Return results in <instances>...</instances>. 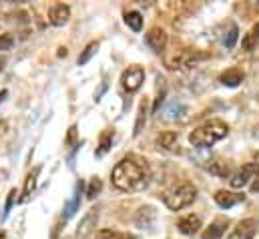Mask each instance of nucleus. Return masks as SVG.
Instances as JSON below:
<instances>
[{
  "label": "nucleus",
  "mask_w": 259,
  "mask_h": 239,
  "mask_svg": "<svg viewBox=\"0 0 259 239\" xmlns=\"http://www.w3.org/2000/svg\"><path fill=\"white\" fill-rule=\"evenodd\" d=\"M229 129L223 121H209L201 127H197L193 133L189 135V141L193 147H211L217 141H221L223 137H227Z\"/></svg>",
  "instance_id": "2"
},
{
  "label": "nucleus",
  "mask_w": 259,
  "mask_h": 239,
  "mask_svg": "<svg viewBox=\"0 0 259 239\" xmlns=\"http://www.w3.org/2000/svg\"><path fill=\"white\" fill-rule=\"evenodd\" d=\"M74 141H76V127H70L68 137H66V143H68V145H74Z\"/></svg>",
  "instance_id": "32"
},
{
  "label": "nucleus",
  "mask_w": 259,
  "mask_h": 239,
  "mask_svg": "<svg viewBox=\"0 0 259 239\" xmlns=\"http://www.w3.org/2000/svg\"><path fill=\"white\" fill-rule=\"evenodd\" d=\"M16 195H18V193H16V189H12V191L8 193V201H6V211H4V217H6V215H8V211L12 209V203H14Z\"/></svg>",
  "instance_id": "30"
},
{
  "label": "nucleus",
  "mask_w": 259,
  "mask_h": 239,
  "mask_svg": "<svg viewBox=\"0 0 259 239\" xmlns=\"http://www.w3.org/2000/svg\"><path fill=\"white\" fill-rule=\"evenodd\" d=\"M145 113H147V107H145V103H141V107H139V119H137L135 131H133L135 135H139V133H141V129H143V123H145V117H147Z\"/></svg>",
  "instance_id": "27"
},
{
  "label": "nucleus",
  "mask_w": 259,
  "mask_h": 239,
  "mask_svg": "<svg viewBox=\"0 0 259 239\" xmlns=\"http://www.w3.org/2000/svg\"><path fill=\"white\" fill-rule=\"evenodd\" d=\"M97 51H99V43H89L84 47V51L80 53V57H78V64H87L89 60L97 55Z\"/></svg>",
  "instance_id": "23"
},
{
  "label": "nucleus",
  "mask_w": 259,
  "mask_h": 239,
  "mask_svg": "<svg viewBox=\"0 0 259 239\" xmlns=\"http://www.w3.org/2000/svg\"><path fill=\"white\" fill-rule=\"evenodd\" d=\"M223 231H225V221H215V223H211L205 231H203V239H219L223 235Z\"/></svg>",
  "instance_id": "18"
},
{
  "label": "nucleus",
  "mask_w": 259,
  "mask_h": 239,
  "mask_svg": "<svg viewBox=\"0 0 259 239\" xmlns=\"http://www.w3.org/2000/svg\"><path fill=\"white\" fill-rule=\"evenodd\" d=\"M255 171H257V163H247V165H243L237 173L231 175V179H229L231 187H233V189H241V187H245V185L249 183V179H253Z\"/></svg>",
  "instance_id": "5"
},
{
  "label": "nucleus",
  "mask_w": 259,
  "mask_h": 239,
  "mask_svg": "<svg viewBox=\"0 0 259 239\" xmlns=\"http://www.w3.org/2000/svg\"><path fill=\"white\" fill-rule=\"evenodd\" d=\"M207 169L213 173V175H217V177H229V165L227 163H223V161H219V159H213V161H209V165H207Z\"/></svg>",
  "instance_id": "17"
},
{
  "label": "nucleus",
  "mask_w": 259,
  "mask_h": 239,
  "mask_svg": "<svg viewBox=\"0 0 259 239\" xmlns=\"http://www.w3.org/2000/svg\"><path fill=\"white\" fill-rule=\"evenodd\" d=\"M151 179V171L149 167L135 159V157H125L121 163H117V167L113 169V185L119 189V191H141L149 185Z\"/></svg>",
  "instance_id": "1"
},
{
  "label": "nucleus",
  "mask_w": 259,
  "mask_h": 239,
  "mask_svg": "<svg viewBox=\"0 0 259 239\" xmlns=\"http://www.w3.org/2000/svg\"><path fill=\"white\" fill-rule=\"evenodd\" d=\"M143 81H145V70H143L141 66H129V68L123 72V78H121L123 89H125L127 93L139 91L141 85H143Z\"/></svg>",
  "instance_id": "4"
},
{
  "label": "nucleus",
  "mask_w": 259,
  "mask_h": 239,
  "mask_svg": "<svg viewBox=\"0 0 259 239\" xmlns=\"http://www.w3.org/2000/svg\"><path fill=\"white\" fill-rule=\"evenodd\" d=\"M12 45H14V38L10 34L0 36V51H8V49H12Z\"/></svg>",
  "instance_id": "29"
},
{
  "label": "nucleus",
  "mask_w": 259,
  "mask_h": 239,
  "mask_svg": "<svg viewBox=\"0 0 259 239\" xmlns=\"http://www.w3.org/2000/svg\"><path fill=\"white\" fill-rule=\"evenodd\" d=\"M59 57H66V49H59Z\"/></svg>",
  "instance_id": "35"
},
{
  "label": "nucleus",
  "mask_w": 259,
  "mask_h": 239,
  "mask_svg": "<svg viewBox=\"0 0 259 239\" xmlns=\"http://www.w3.org/2000/svg\"><path fill=\"white\" fill-rule=\"evenodd\" d=\"M97 239H127L125 235H121L119 231H111V229H101L97 233Z\"/></svg>",
  "instance_id": "28"
},
{
  "label": "nucleus",
  "mask_w": 259,
  "mask_h": 239,
  "mask_svg": "<svg viewBox=\"0 0 259 239\" xmlns=\"http://www.w3.org/2000/svg\"><path fill=\"white\" fill-rule=\"evenodd\" d=\"M80 191H82V183H78V185H76V191H74L72 201L65 207V219L72 217V215H74V211L78 209V203H80Z\"/></svg>",
  "instance_id": "20"
},
{
  "label": "nucleus",
  "mask_w": 259,
  "mask_h": 239,
  "mask_svg": "<svg viewBox=\"0 0 259 239\" xmlns=\"http://www.w3.org/2000/svg\"><path fill=\"white\" fill-rule=\"evenodd\" d=\"M0 239H6V235H4V233H0Z\"/></svg>",
  "instance_id": "36"
},
{
  "label": "nucleus",
  "mask_w": 259,
  "mask_h": 239,
  "mask_svg": "<svg viewBox=\"0 0 259 239\" xmlns=\"http://www.w3.org/2000/svg\"><path fill=\"white\" fill-rule=\"evenodd\" d=\"M237 34H239L237 26L231 24V28H229V32H227V38H225V47H227V49H233V47H235V43H237Z\"/></svg>",
  "instance_id": "26"
},
{
  "label": "nucleus",
  "mask_w": 259,
  "mask_h": 239,
  "mask_svg": "<svg viewBox=\"0 0 259 239\" xmlns=\"http://www.w3.org/2000/svg\"><path fill=\"white\" fill-rule=\"evenodd\" d=\"M111 143H113V131H105L101 135V143H99V149H97V155H105L109 149H111Z\"/></svg>",
  "instance_id": "24"
},
{
  "label": "nucleus",
  "mask_w": 259,
  "mask_h": 239,
  "mask_svg": "<svg viewBox=\"0 0 259 239\" xmlns=\"http://www.w3.org/2000/svg\"><path fill=\"white\" fill-rule=\"evenodd\" d=\"M257 45H259V22L243 36V41H241V47H243L245 51H253Z\"/></svg>",
  "instance_id": "16"
},
{
  "label": "nucleus",
  "mask_w": 259,
  "mask_h": 239,
  "mask_svg": "<svg viewBox=\"0 0 259 239\" xmlns=\"http://www.w3.org/2000/svg\"><path fill=\"white\" fill-rule=\"evenodd\" d=\"M68 18H70V8H68L66 4H55V6L51 8V12H49V20H51V24H55V26L66 24Z\"/></svg>",
  "instance_id": "11"
},
{
  "label": "nucleus",
  "mask_w": 259,
  "mask_h": 239,
  "mask_svg": "<svg viewBox=\"0 0 259 239\" xmlns=\"http://www.w3.org/2000/svg\"><path fill=\"white\" fill-rule=\"evenodd\" d=\"M6 95H8V93H6V91H0V103H2V101H4V99H6Z\"/></svg>",
  "instance_id": "34"
},
{
  "label": "nucleus",
  "mask_w": 259,
  "mask_h": 239,
  "mask_svg": "<svg viewBox=\"0 0 259 239\" xmlns=\"http://www.w3.org/2000/svg\"><path fill=\"white\" fill-rule=\"evenodd\" d=\"M255 231H257V221L255 219H243L227 239H251L255 235Z\"/></svg>",
  "instance_id": "9"
},
{
  "label": "nucleus",
  "mask_w": 259,
  "mask_h": 239,
  "mask_svg": "<svg viewBox=\"0 0 259 239\" xmlns=\"http://www.w3.org/2000/svg\"><path fill=\"white\" fill-rule=\"evenodd\" d=\"M149 219H151V221L155 219V211H153L151 207H143V209L139 211V215H137V225L145 229V225H147V227L151 225V223H149Z\"/></svg>",
  "instance_id": "21"
},
{
  "label": "nucleus",
  "mask_w": 259,
  "mask_h": 239,
  "mask_svg": "<svg viewBox=\"0 0 259 239\" xmlns=\"http://www.w3.org/2000/svg\"><path fill=\"white\" fill-rule=\"evenodd\" d=\"M185 115H187V107H185L183 103H179V101H173V103L167 107V111H165V119L167 121L183 119Z\"/></svg>",
  "instance_id": "14"
},
{
  "label": "nucleus",
  "mask_w": 259,
  "mask_h": 239,
  "mask_svg": "<svg viewBox=\"0 0 259 239\" xmlns=\"http://www.w3.org/2000/svg\"><path fill=\"white\" fill-rule=\"evenodd\" d=\"M251 191H253V193H259V167H257V171H255V175H253V181H251Z\"/></svg>",
  "instance_id": "33"
},
{
  "label": "nucleus",
  "mask_w": 259,
  "mask_h": 239,
  "mask_svg": "<svg viewBox=\"0 0 259 239\" xmlns=\"http://www.w3.org/2000/svg\"><path fill=\"white\" fill-rule=\"evenodd\" d=\"M197 197V187L191 183H183L179 187H175L167 197H165V205L171 209V211H179L187 205H191Z\"/></svg>",
  "instance_id": "3"
},
{
  "label": "nucleus",
  "mask_w": 259,
  "mask_h": 239,
  "mask_svg": "<svg viewBox=\"0 0 259 239\" xmlns=\"http://www.w3.org/2000/svg\"><path fill=\"white\" fill-rule=\"evenodd\" d=\"M101 189H103V183H101L99 177H95V179L91 181L89 189H87V197H89V199H95V197H97V193H99Z\"/></svg>",
  "instance_id": "25"
},
{
  "label": "nucleus",
  "mask_w": 259,
  "mask_h": 239,
  "mask_svg": "<svg viewBox=\"0 0 259 239\" xmlns=\"http://www.w3.org/2000/svg\"><path fill=\"white\" fill-rule=\"evenodd\" d=\"M243 201H245L243 193H233V191H225V189L215 193V203L223 209H229V207H233L237 203H243Z\"/></svg>",
  "instance_id": "8"
},
{
  "label": "nucleus",
  "mask_w": 259,
  "mask_h": 239,
  "mask_svg": "<svg viewBox=\"0 0 259 239\" xmlns=\"http://www.w3.org/2000/svg\"><path fill=\"white\" fill-rule=\"evenodd\" d=\"M243 78H245V74H243L241 68H229V70H225V72L221 74L219 81H221L225 87H237V85L243 83Z\"/></svg>",
  "instance_id": "13"
},
{
  "label": "nucleus",
  "mask_w": 259,
  "mask_h": 239,
  "mask_svg": "<svg viewBox=\"0 0 259 239\" xmlns=\"http://www.w3.org/2000/svg\"><path fill=\"white\" fill-rule=\"evenodd\" d=\"M177 227H179V231L181 233H185V235H193L199 231V227H201V219H199V215H185V217H181L179 219V223H177Z\"/></svg>",
  "instance_id": "12"
},
{
  "label": "nucleus",
  "mask_w": 259,
  "mask_h": 239,
  "mask_svg": "<svg viewBox=\"0 0 259 239\" xmlns=\"http://www.w3.org/2000/svg\"><path fill=\"white\" fill-rule=\"evenodd\" d=\"M125 22H127V26L133 28L135 32H139V30L143 28V18H141V14H139L137 10H133V12H127V14H125Z\"/></svg>",
  "instance_id": "22"
},
{
  "label": "nucleus",
  "mask_w": 259,
  "mask_h": 239,
  "mask_svg": "<svg viewBox=\"0 0 259 239\" xmlns=\"http://www.w3.org/2000/svg\"><path fill=\"white\" fill-rule=\"evenodd\" d=\"M38 173H40V167H36L34 171H30V173L26 175V181H24V189H22V197H20V201H26V199L32 195V191H34V187H36Z\"/></svg>",
  "instance_id": "15"
},
{
  "label": "nucleus",
  "mask_w": 259,
  "mask_h": 239,
  "mask_svg": "<svg viewBox=\"0 0 259 239\" xmlns=\"http://www.w3.org/2000/svg\"><path fill=\"white\" fill-rule=\"evenodd\" d=\"M97 219H99L97 209H91V211L84 215V219L80 221V225H78V229H76V237H78V239L89 237V235L93 233V229L97 227Z\"/></svg>",
  "instance_id": "10"
},
{
  "label": "nucleus",
  "mask_w": 259,
  "mask_h": 239,
  "mask_svg": "<svg viewBox=\"0 0 259 239\" xmlns=\"http://www.w3.org/2000/svg\"><path fill=\"white\" fill-rule=\"evenodd\" d=\"M207 59V55H203V53H179V55H175V62H171V64H167L169 68H191L195 66L199 60Z\"/></svg>",
  "instance_id": "7"
},
{
  "label": "nucleus",
  "mask_w": 259,
  "mask_h": 239,
  "mask_svg": "<svg viewBox=\"0 0 259 239\" xmlns=\"http://www.w3.org/2000/svg\"><path fill=\"white\" fill-rule=\"evenodd\" d=\"M157 143H159V147H163V149H175V145H177V133H173V131L161 133V135L157 137Z\"/></svg>",
  "instance_id": "19"
},
{
  "label": "nucleus",
  "mask_w": 259,
  "mask_h": 239,
  "mask_svg": "<svg viewBox=\"0 0 259 239\" xmlns=\"http://www.w3.org/2000/svg\"><path fill=\"white\" fill-rule=\"evenodd\" d=\"M145 41H147V45H149L155 53H163L165 47H167V32H165L163 28H159V26H153V28L147 32Z\"/></svg>",
  "instance_id": "6"
},
{
  "label": "nucleus",
  "mask_w": 259,
  "mask_h": 239,
  "mask_svg": "<svg viewBox=\"0 0 259 239\" xmlns=\"http://www.w3.org/2000/svg\"><path fill=\"white\" fill-rule=\"evenodd\" d=\"M163 99H165V89H161V91H159V97H157V101H155V105H153V111H155V113L161 109V103H163Z\"/></svg>",
  "instance_id": "31"
}]
</instances>
